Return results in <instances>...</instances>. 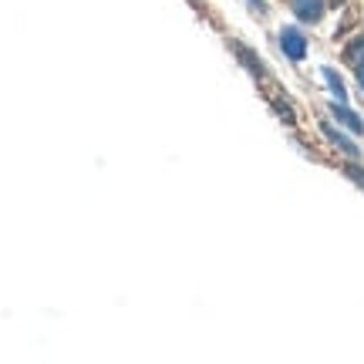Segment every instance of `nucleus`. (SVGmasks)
<instances>
[{
	"label": "nucleus",
	"instance_id": "f257e3e1",
	"mask_svg": "<svg viewBox=\"0 0 364 364\" xmlns=\"http://www.w3.org/2000/svg\"><path fill=\"white\" fill-rule=\"evenodd\" d=\"M280 48H284V54H287V58H294V61H300V58H304V51H307L304 34H300V31H294V27H287L284 34H280Z\"/></svg>",
	"mask_w": 364,
	"mask_h": 364
},
{
	"label": "nucleus",
	"instance_id": "f03ea898",
	"mask_svg": "<svg viewBox=\"0 0 364 364\" xmlns=\"http://www.w3.org/2000/svg\"><path fill=\"white\" fill-rule=\"evenodd\" d=\"M290 4L300 21H321V14H324V0H290Z\"/></svg>",
	"mask_w": 364,
	"mask_h": 364
},
{
	"label": "nucleus",
	"instance_id": "7ed1b4c3",
	"mask_svg": "<svg viewBox=\"0 0 364 364\" xmlns=\"http://www.w3.org/2000/svg\"><path fill=\"white\" fill-rule=\"evenodd\" d=\"M324 135H327V139H331V142H334V145H338L341 152H348V156H351V159H358V156H361V149H358V145H354L351 139H344L341 132H334V129H331V125H324Z\"/></svg>",
	"mask_w": 364,
	"mask_h": 364
},
{
	"label": "nucleus",
	"instance_id": "20e7f679",
	"mask_svg": "<svg viewBox=\"0 0 364 364\" xmlns=\"http://www.w3.org/2000/svg\"><path fill=\"white\" fill-rule=\"evenodd\" d=\"M331 112H334V118H341V125H348L351 132H361V129H364V125H361V118L354 115L351 108H344L341 102H338V105H331Z\"/></svg>",
	"mask_w": 364,
	"mask_h": 364
},
{
	"label": "nucleus",
	"instance_id": "39448f33",
	"mask_svg": "<svg viewBox=\"0 0 364 364\" xmlns=\"http://www.w3.org/2000/svg\"><path fill=\"white\" fill-rule=\"evenodd\" d=\"M351 58H354V65H358V81H361V88H364V38H358L351 44Z\"/></svg>",
	"mask_w": 364,
	"mask_h": 364
},
{
	"label": "nucleus",
	"instance_id": "423d86ee",
	"mask_svg": "<svg viewBox=\"0 0 364 364\" xmlns=\"http://www.w3.org/2000/svg\"><path fill=\"white\" fill-rule=\"evenodd\" d=\"M324 78H327V85H331V91H334L341 102H344V98H348V95H344V81L334 75V68H324Z\"/></svg>",
	"mask_w": 364,
	"mask_h": 364
}]
</instances>
